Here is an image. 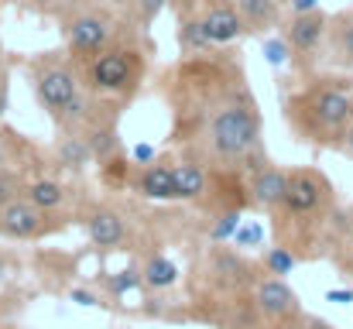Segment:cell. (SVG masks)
<instances>
[{
    "label": "cell",
    "instance_id": "1",
    "mask_svg": "<svg viewBox=\"0 0 353 329\" xmlns=\"http://www.w3.org/2000/svg\"><path fill=\"white\" fill-rule=\"evenodd\" d=\"M189 55L179 69V107H192V137L203 141L210 161L243 165L261 154V110L254 93L243 86L236 59Z\"/></svg>",
    "mask_w": 353,
    "mask_h": 329
},
{
    "label": "cell",
    "instance_id": "2",
    "mask_svg": "<svg viewBox=\"0 0 353 329\" xmlns=\"http://www.w3.org/2000/svg\"><path fill=\"white\" fill-rule=\"evenodd\" d=\"M285 120L302 144L312 148H336L353 123V79L340 72L305 79L288 100Z\"/></svg>",
    "mask_w": 353,
    "mask_h": 329
},
{
    "label": "cell",
    "instance_id": "3",
    "mask_svg": "<svg viewBox=\"0 0 353 329\" xmlns=\"http://www.w3.org/2000/svg\"><path fill=\"white\" fill-rule=\"evenodd\" d=\"M28 76L34 83L38 103L48 110V117L65 130L76 134L86 117H90V90L83 83V72L76 66V59L59 55V52H41L28 62Z\"/></svg>",
    "mask_w": 353,
    "mask_h": 329
},
{
    "label": "cell",
    "instance_id": "4",
    "mask_svg": "<svg viewBox=\"0 0 353 329\" xmlns=\"http://www.w3.org/2000/svg\"><path fill=\"white\" fill-rule=\"evenodd\" d=\"M141 28L120 34L117 41H110L103 52L76 62L83 72V83L93 97H110V100H130L148 72V45H141L137 38Z\"/></svg>",
    "mask_w": 353,
    "mask_h": 329
},
{
    "label": "cell",
    "instance_id": "5",
    "mask_svg": "<svg viewBox=\"0 0 353 329\" xmlns=\"http://www.w3.org/2000/svg\"><path fill=\"white\" fill-rule=\"evenodd\" d=\"M65 28V48L76 62L103 52L110 41H117L120 34H127L134 24L127 21L123 7H110V3H100V0H90L86 7H79L69 21H62Z\"/></svg>",
    "mask_w": 353,
    "mask_h": 329
},
{
    "label": "cell",
    "instance_id": "6",
    "mask_svg": "<svg viewBox=\"0 0 353 329\" xmlns=\"http://www.w3.org/2000/svg\"><path fill=\"white\" fill-rule=\"evenodd\" d=\"M281 210L292 219H316L333 210V186L316 168H295L288 172V189L281 199Z\"/></svg>",
    "mask_w": 353,
    "mask_h": 329
},
{
    "label": "cell",
    "instance_id": "7",
    "mask_svg": "<svg viewBox=\"0 0 353 329\" xmlns=\"http://www.w3.org/2000/svg\"><path fill=\"white\" fill-rule=\"evenodd\" d=\"M326 34H330V14H323V10L292 14L281 24V38L292 48V62H299L302 69L312 66L326 52Z\"/></svg>",
    "mask_w": 353,
    "mask_h": 329
},
{
    "label": "cell",
    "instance_id": "8",
    "mask_svg": "<svg viewBox=\"0 0 353 329\" xmlns=\"http://www.w3.org/2000/svg\"><path fill=\"white\" fill-rule=\"evenodd\" d=\"M192 14L203 17L213 48H230L240 34H247L243 17H240L234 0H199V3L192 7Z\"/></svg>",
    "mask_w": 353,
    "mask_h": 329
},
{
    "label": "cell",
    "instance_id": "9",
    "mask_svg": "<svg viewBox=\"0 0 353 329\" xmlns=\"http://www.w3.org/2000/svg\"><path fill=\"white\" fill-rule=\"evenodd\" d=\"M254 306H257V312H261L268 323H274V326H288V323H299V319H302L299 295L285 285V278H264V281H257Z\"/></svg>",
    "mask_w": 353,
    "mask_h": 329
},
{
    "label": "cell",
    "instance_id": "10",
    "mask_svg": "<svg viewBox=\"0 0 353 329\" xmlns=\"http://www.w3.org/2000/svg\"><path fill=\"white\" fill-rule=\"evenodd\" d=\"M48 230H52L48 213L38 210L34 203L21 199V196L10 199V203L0 210V233L10 237V240H38V237H45Z\"/></svg>",
    "mask_w": 353,
    "mask_h": 329
},
{
    "label": "cell",
    "instance_id": "11",
    "mask_svg": "<svg viewBox=\"0 0 353 329\" xmlns=\"http://www.w3.org/2000/svg\"><path fill=\"white\" fill-rule=\"evenodd\" d=\"M326 62L340 72L353 76V7L330 14V34H326Z\"/></svg>",
    "mask_w": 353,
    "mask_h": 329
},
{
    "label": "cell",
    "instance_id": "12",
    "mask_svg": "<svg viewBox=\"0 0 353 329\" xmlns=\"http://www.w3.org/2000/svg\"><path fill=\"white\" fill-rule=\"evenodd\" d=\"M285 189H288V172L278 165H264L250 179V206L254 210H281Z\"/></svg>",
    "mask_w": 353,
    "mask_h": 329
},
{
    "label": "cell",
    "instance_id": "13",
    "mask_svg": "<svg viewBox=\"0 0 353 329\" xmlns=\"http://www.w3.org/2000/svg\"><path fill=\"white\" fill-rule=\"evenodd\" d=\"M86 233H90V240L97 247L117 250L127 240V219L120 217L117 210H110V206H93L86 213Z\"/></svg>",
    "mask_w": 353,
    "mask_h": 329
},
{
    "label": "cell",
    "instance_id": "14",
    "mask_svg": "<svg viewBox=\"0 0 353 329\" xmlns=\"http://www.w3.org/2000/svg\"><path fill=\"white\" fill-rule=\"evenodd\" d=\"M247 34H264L274 24H281V7H288V0H234Z\"/></svg>",
    "mask_w": 353,
    "mask_h": 329
},
{
    "label": "cell",
    "instance_id": "15",
    "mask_svg": "<svg viewBox=\"0 0 353 329\" xmlns=\"http://www.w3.org/2000/svg\"><path fill=\"white\" fill-rule=\"evenodd\" d=\"M137 192L144 199H175V175L168 161H151L137 175Z\"/></svg>",
    "mask_w": 353,
    "mask_h": 329
},
{
    "label": "cell",
    "instance_id": "16",
    "mask_svg": "<svg viewBox=\"0 0 353 329\" xmlns=\"http://www.w3.org/2000/svg\"><path fill=\"white\" fill-rule=\"evenodd\" d=\"M179 45H182V55L213 52V41H210L206 24H203L199 14H192V10H182V14H179Z\"/></svg>",
    "mask_w": 353,
    "mask_h": 329
},
{
    "label": "cell",
    "instance_id": "17",
    "mask_svg": "<svg viewBox=\"0 0 353 329\" xmlns=\"http://www.w3.org/2000/svg\"><path fill=\"white\" fill-rule=\"evenodd\" d=\"M213 271L220 275V281H223V288H243V285H250V264L234 254V250H223V247H216L213 250Z\"/></svg>",
    "mask_w": 353,
    "mask_h": 329
},
{
    "label": "cell",
    "instance_id": "18",
    "mask_svg": "<svg viewBox=\"0 0 353 329\" xmlns=\"http://www.w3.org/2000/svg\"><path fill=\"white\" fill-rule=\"evenodd\" d=\"M172 175H175V199L189 203V199H199L206 192V165L179 161V165H172Z\"/></svg>",
    "mask_w": 353,
    "mask_h": 329
},
{
    "label": "cell",
    "instance_id": "19",
    "mask_svg": "<svg viewBox=\"0 0 353 329\" xmlns=\"http://www.w3.org/2000/svg\"><path fill=\"white\" fill-rule=\"evenodd\" d=\"M83 137L90 144L93 161H110V158L120 154V137H117V127L114 123H93Z\"/></svg>",
    "mask_w": 353,
    "mask_h": 329
},
{
    "label": "cell",
    "instance_id": "20",
    "mask_svg": "<svg viewBox=\"0 0 353 329\" xmlns=\"http://www.w3.org/2000/svg\"><path fill=\"white\" fill-rule=\"evenodd\" d=\"M55 158H59V165L69 168V172H79V168H86V161H93L90 144H86V137H79V134H65V137L59 141V148H55Z\"/></svg>",
    "mask_w": 353,
    "mask_h": 329
},
{
    "label": "cell",
    "instance_id": "21",
    "mask_svg": "<svg viewBox=\"0 0 353 329\" xmlns=\"http://www.w3.org/2000/svg\"><path fill=\"white\" fill-rule=\"evenodd\" d=\"M24 199L34 203L38 210L52 213V210H59L65 203V189L59 182H52V179H38V182H28L24 186Z\"/></svg>",
    "mask_w": 353,
    "mask_h": 329
},
{
    "label": "cell",
    "instance_id": "22",
    "mask_svg": "<svg viewBox=\"0 0 353 329\" xmlns=\"http://www.w3.org/2000/svg\"><path fill=\"white\" fill-rule=\"evenodd\" d=\"M141 278H144V285H148V288H154V292H165V288H172V285L179 281V268H175L168 257L154 254V257H148V261H144V268H141Z\"/></svg>",
    "mask_w": 353,
    "mask_h": 329
},
{
    "label": "cell",
    "instance_id": "23",
    "mask_svg": "<svg viewBox=\"0 0 353 329\" xmlns=\"http://www.w3.org/2000/svg\"><path fill=\"white\" fill-rule=\"evenodd\" d=\"M120 7H123V14H127V21L134 28L148 31L154 24V17L168 7V0H120Z\"/></svg>",
    "mask_w": 353,
    "mask_h": 329
},
{
    "label": "cell",
    "instance_id": "24",
    "mask_svg": "<svg viewBox=\"0 0 353 329\" xmlns=\"http://www.w3.org/2000/svg\"><path fill=\"white\" fill-rule=\"evenodd\" d=\"M295 254L288 250V247H271L268 254H264V268H268V275L271 278H288L292 271H295Z\"/></svg>",
    "mask_w": 353,
    "mask_h": 329
},
{
    "label": "cell",
    "instance_id": "25",
    "mask_svg": "<svg viewBox=\"0 0 353 329\" xmlns=\"http://www.w3.org/2000/svg\"><path fill=\"white\" fill-rule=\"evenodd\" d=\"M141 285H144V278H141L137 268H123V271H117L114 278H107V292H110L114 299L127 295V292H134V288H141Z\"/></svg>",
    "mask_w": 353,
    "mask_h": 329
},
{
    "label": "cell",
    "instance_id": "26",
    "mask_svg": "<svg viewBox=\"0 0 353 329\" xmlns=\"http://www.w3.org/2000/svg\"><path fill=\"white\" fill-rule=\"evenodd\" d=\"M264 59H268V66H274V69L288 66V62H292V48H288V41L278 38V34H268V38H264Z\"/></svg>",
    "mask_w": 353,
    "mask_h": 329
},
{
    "label": "cell",
    "instance_id": "27",
    "mask_svg": "<svg viewBox=\"0 0 353 329\" xmlns=\"http://www.w3.org/2000/svg\"><path fill=\"white\" fill-rule=\"evenodd\" d=\"M236 230H240V213H236V210H230V213H223V217L213 223L210 240H213V243H223V240L236 237Z\"/></svg>",
    "mask_w": 353,
    "mask_h": 329
},
{
    "label": "cell",
    "instance_id": "28",
    "mask_svg": "<svg viewBox=\"0 0 353 329\" xmlns=\"http://www.w3.org/2000/svg\"><path fill=\"white\" fill-rule=\"evenodd\" d=\"M17 192H21V179L10 175V172H0V210H3L10 199H17Z\"/></svg>",
    "mask_w": 353,
    "mask_h": 329
},
{
    "label": "cell",
    "instance_id": "29",
    "mask_svg": "<svg viewBox=\"0 0 353 329\" xmlns=\"http://www.w3.org/2000/svg\"><path fill=\"white\" fill-rule=\"evenodd\" d=\"M234 240H236V247H257V243L264 240V230H261L257 223H250V226H240Z\"/></svg>",
    "mask_w": 353,
    "mask_h": 329
},
{
    "label": "cell",
    "instance_id": "30",
    "mask_svg": "<svg viewBox=\"0 0 353 329\" xmlns=\"http://www.w3.org/2000/svg\"><path fill=\"white\" fill-rule=\"evenodd\" d=\"M90 0H55L52 3V17H59V21H69L79 7H86Z\"/></svg>",
    "mask_w": 353,
    "mask_h": 329
},
{
    "label": "cell",
    "instance_id": "31",
    "mask_svg": "<svg viewBox=\"0 0 353 329\" xmlns=\"http://www.w3.org/2000/svg\"><path fill=\"white\" fill-rule=\"evenodd\" d=\"M103 175H107V182H123V175H127V161H123V158L103 161Z\"/></svg>",
    "mask_w": 353,
    "mask_h": 329
},
{
    "label": "cell",
    "instance_id": "32",
    "mask_svg": "<svg viewBox=\"0 0 353 329\" xmlns=\"http://www.w3.org/2000/svg\"><path fill=\"white\" fill-rule=\"evenodd\" d=\"M295 329H336L333 323H326V319H319V316H302Z\"/></svg>",
    "mask_w": 353,
    "mask_h": 329
},
{
    "label": "cell",
    "instance_id": "33",
    "mask_svg": "<svg viewBox=\"0 0 353 329\" xmlns=\"http://www.w3.org/2000/svg\"><path fill=\"white\" fill-rule=\"evenodd\" d=\"M130 158H134V161H144V165H151V161H154V148H151V144H137V148L130 151Z\"/></svg>",
    "mask_w": 353,
    "mask_h": 329
},
{
    "label": "cell",
    "instance_id": "34",
    "mask_svg": "<svg viewBox=\"0 0 353 329\" xmlns=\"http://www.w3.org/2000/svg\"><path fill=\"white\" fill-rule=\"evenodd\" d=\"M292 14H305V10H319V0H288Z\"/></svg>",
    "mask_w": 353,
    "mask_h": 329
},
{
    "label": "cell",
    "instance_id": "35",
    "mask_svg": "<svg viewBox=\"0 0 353 329\" xmlns=\"http://www.w3.org/2000/svg\"><path fill=\"white\" fill-rule=\"evenodd\" d=\"M7 110V62L0 59V113Z\"/></svg>",
    "mask_w": 353,
    "mask_h": 329
},
{
    "label": "cell",
    "instance_id": "36",
    "mask_svg": "<svg viewBox=\"0 0 353 329\" xmlns=\"http://www.w3.org/2000/svg\"><path fill=\"white\" fill-rule=\"evenodd\" d=\"M52 3L55 0H24V7H31L34 14H52Z\"/></svg>",
    "mask_w": 353,
    "mask_h": 329
},
{
    "label": "cell",
    "instance_id": "37",
    "mask_svg": "<svg viewBox=\"0 0 353 329\" xmlns=\"http://www.w3.org/2000/svg\"><path fill=\"white\" fill-rule=\"evenodd\" d=\"M72 302H79V306H97V295H93V292L76 288V292H72Z\"/></svg>",
    "mask_w": 353,
    "mask_h": 329
},
{
    "label": "cell",
    "instance_id": "38",
    "mask_svg": "<svg viewBox=\"0 0 353 329\" xmlns=\"http://www.w3.org/2000/svg\"><path fill=\"white\" fill-rule=\"evenodd\" d=\"M340 151H343V154H347V158L353 161V123L347 127V134H343V144H340Z\"/></svg>",
    "mask_w": 353,
    "mask_h": 329
},
{
    "label": "cell",
    "instance_id": "39",
    "mask_svg": "<svg viewBox=\"0 0 353 329\" xmlns=\"http://www.w3.org/2000/svg\"><path fill=\"white\" fill-rule=\"evenodd\" d=\"M330 302H353V292H330Z\"/></svg>",
    "mask_w": 353,
    "mask_h": 329
},
{
    "label": "cell",
    "instance_id": "40",
    "mask_svg": "<svg viewBox=\"0 0 353 329\" xmlns=\"http://www.w3.org/2000/svg\"><path fill=\"white\" fill-rule=\"evenodd\" d=\"M0 165H3V148H0Z\"/></svg>",
    "mask_w": 353,
    "mask_h": 329
},
{
    "label": "cell",
    "instance_id": "41",
    "mask_svg": "<svg viewBox=\"0 0 353 329\" xmlns=\"http://www.w3.org/2000/svg\"><path fill=\"white\" fill-rule=\"evenodd\" d=\"M0 271H7V268H3V264H0Z\"/></svg>",
    "mask_w": 353,
    "mask_h": 329
}]
</instances>
